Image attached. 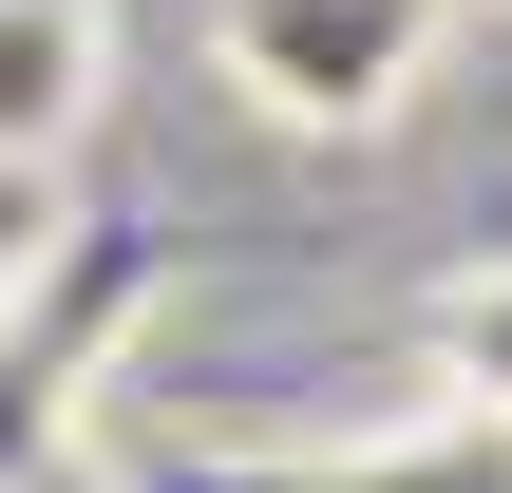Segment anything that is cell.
I'll return each mask as SVG.
<instances>
[{"label":"cell","instance_id":"obj_1","mask_svg":"<svg viewBox=\"0 0 512 493\" xmlns=\"http://www.w3.org/2000/svg\"><path fill=\"white\" fill-rule=\"evenodd\" d=\"M456 0H209V76L266 133H399Z\"/></svg>","mask_w":512,"mask_h":493},{"label":"cell","instance_id":"obj_2","mask_svg":"<svg viewBox=\"0 0 512 493\" xmlns=\"http://www.w3.org/2000/svg\"><path fill=\"white\" fill-rule=\"evenodd\" d=\"M114 95V0H0V171H57Z\"/></svg>","mask_w":512,"mask_h":493}]
</instances>
